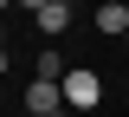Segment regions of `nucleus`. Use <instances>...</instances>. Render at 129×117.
<instances>
[{
  "label": "nucleus",
  "mask_w": 129,
  "mask_h": 117,
  "mask_svg": "<svg viewBox=\"0 0 129 117\" xmlns=\"http://www.w3.org/2000/svg\"><path fill=\"white\" fill-rule=\"evenodd\" d=\"M58 91H64V111L90 117V111H97V98H103V78H97L90 65H78V72H64V78H58Z\"/></svg>",
  "instance_id": "obj_1"
},
{
  "label": "nucleus",
  "mask_w": 129,
  "mask_h": 117,
  "mask_svg": "<svg viewBox=\"0 0 129 117\" xmlns=\"http://www.w3.org/2000/svg\"><path fill=\"white\" fill-rule=\"evenodd\" d=\"M58 111H64V91L52 78H32L26 85V117H58Z\"/></svg>",
  "instance_id": "obj_2"
},
{
  "label": "nucleus",
  "mask_w": 129,
  "mask_h": 117,
  "mask_svg": "<svg viewBox=\"0 0 129 117\" xmlns=\"http://www.w3.org/2000/svg\"><path fill=\"white\" fill-rule=\"evenodd\" d=\"M97 33L129 39V0H110V7H97Z\"/></svg>",
  "instance_id": "obj_3"
},
{
  "label": "nucleus",
  "mask_w": 129,
  "mask_h": 117,
  "mask_svg": "<svg viewBox=\"0 0 129 117\" xmlns=\"http://www.w3.org/2000/svg\"><path fill=\"white\" fill-rule=\"evenodd\" d=\"M32 20H39V33H45V39H58L64 26H71V7H64V0H52V7H39Z\"/></svg>",
  "instance_id": "obj_4"
},
{
  "label": "nucleus",
  "mask_w": 129,
  "mask_h": 117,
  "mask_svg": "<svg viewBox=\"0 0 129 117\" xmlns=\"http://www.w3.org/2000/svg\"><path fill=\"white\" fill-rule=\"evenodd\" d=\"M32 78H52V85H58V78H64V59L45 46V52H39V72H32Z\"/></svg>",
  "instance_id": "obj_5"
},
{
  "label": "nucleus",
  "mask_w": 129,
  "mask_h": 117,
  "mask_svg": "<svg viewBox=\"0 0 129 117\" xmlns=\"http://www.w3.org/2000/svg\"><path fill=\"white\" fill-rule=\"evenodd\" d=\"M19 7H26V13H39V7H52V0H19Z\"/></svg>",
  "instance_id": "obj_6"
},
{
  "label": "nucleus",
  "mask_w": 129,
  "mask_h": 117,
  "mask_svg": "<svg viewBox=\"0 0 129 117\" xmlns=\"http://www.w3.org/2000/svg\"><path fill=\"white\" fill-rule=\"evenodd\" d=\"M0 65H7V33H0Z\"/></svg>",
  "instance_id": "obj_7"
},
{
  "label": "nucleus",
  "mask_w": 129,
  "mask_h": 117,
  "mask_svg": "<svg viewBox=\"0 0 129 117\" xmlns=\"http://www.w3.org/2000/svg\"><path fill=\"white\" fill-rule=\"evenodd\" d=\"M7 7H13V0H0V13H7Z\"/></svg>",
  "instance_id": "obj_8"
},
{
  "label": "nucleus",
  "mask_w": 129,
  "mask_h": 117,
  "mask_svg": "<svg viewBox=\"0 0 129 117\" xmlns=\"http://www.w3.org/2000/svg\"><path fill=\"white\" fill-rule=\"evenodd\" d=\"M58 117H78V111H58Z\"/></svg>",
  "instance_id": "obj_9"
},
{
  "label": "nucleus",
  "mask_w": 129,
  "mask_h": 117,
  "mask_svg": "<svg viewBox=\"0 0 129 117\" xmlns=\"http://www.w3.org/2000/svg\"><path fill=\"white\" fill-rule=\"evenodd\" d=\"M64 7H78V0H64Z\"/></svg>",
  "instance_id": "obj_10"
},
{
  "label": "nucleus",
  "mask_w": 129,
  "mask_h": 117,
  "mask_svg": "<svg viewBox=\"0 0 129 117\" xmlns=\"http://www.w3.org/2000/svg\"><path fill=\"white\" fill-rule=\"evenodd\" d=\"M123 46H129V39H123Z\"/></svg>",
  "instance_id": "obj_11"
}]
</instances>
